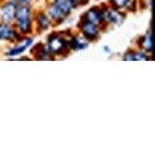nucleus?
<instances>
[{"label":"nucleus","mask_w":155,"mask_h":145,"mask_svg":"<svg viewBox=\"0 0 155 145\" xmlns=\"http://www.w3.org/2000/svg\"><path fill=\"white\" fill-rule=\"evenodd\" d=\"M124 14L121 13L119 10L114 8L104 9V18L105 22L107 23H114V24H121L124 21Z\"/></svg>","instance_id":"obj_8"},{"label":"nucleus","mask_w":155,"mask_h":145,"mask_svg":"<svg viewBox=\"0 0 155 145\" xmlns=\"http://www.w3.org/2000/svg\"><path fill=\"white\" fill-rule=\"evenodd\" d=\"M33 43V39L32 38H27L25 39V40L23 41L22 44H21V45H18L17 47H13L11 50H9L7 52V55L9 56H17V55H19L21 53H22L24 50H26L27 47H29Z\"/></svg>","instance_id":"obj_11"},{"label":"nucleus","mask_w":155,"mask_h":145,"mask_svg":"<svg viewBox=\"0 0 155 145\" xmlns=\"http://www.w3.org/2000/svg\"><path fill=\"white\" fill-rule=\"evenodd\" d=\"M72 2H74L75 4H77V5H79L80 3H84V2L86 3V1L87 0H71Z\"/></svg>","instance_id":"obj_16"},{"label":"nucleus","mask_w":155,"mask_h":145,"mask_svg":"<svg viewBox=\"0 0 155 145\" xmlns=\"http://www.w3.org/2000/svg\"><path fill=\"white\" fill-rule=\"evenodd\" d=\"M18 4L16 1H8L0 7V19L3 23H11L15 21Z\"/></svg>","instance_id":"obj_5"},{"label":"nucleus","mask_w":155,"mask_h":145,"mask_svg":"<svg viewBox=\"0 0 155 145\" xmlns=\"http://www.w3.org/2000/svg\"><path fill=\"white\" fill-rule=\"evenodd\" d=\"M15 21L21 34H29L32 31V12L28 5H18Z\"/></svg>","instance_id":"obj_2"},{"label":"nucleus","mask_w":155,"mask_h":145,"mask_svg":"<svg viewBox=\"0 0 155 145\" xmlns=\"http://www.w3.org/2000/svg\"><path fill=\"white\" fill-rule=\"evenodd\" d=\"M80 29L87 41H95L100 35V26L84 18L80 23Z\"/></svg>","instance_id":"obj_4"},{"label":"nucleus","mask_w":155,"mask_h":145,"mask_svg":"<svg viewBox=\"0 0 155 145\" xmlns=\"http://www.w3.org/2000/svg\"><path fill=\"white\" fill-rule=\"evenodd\" d=\"M84 18L100 26L101 24L105 23L104 9L99 8V7H92L84 14Z\"/></svg>","instance_id":"obj_7"},{"label":"nucleus","mask_w":155,"mask_h":145,"mask_svg":"<svg viewBox=\"0 0 155 145\" xmlns=\"http://www.w3.org/2000/svg\"><path fill=\"white\" fill-rule=\"evenodd\" d=\"M124 60L128 61H147L148 60V55L143 51H128L123 56Z\"/></svg>","instance_id":"obj_13"},{"label":"nucleus","mask_w":155,"mask_h":145,"mask_svg":"<svg viewBox=\"0 0 155 145\" xmlns=\"http://www.w3.org/2000/svg\"><path fill=\"white\" fill-rule=\"evenodd\" d=\"M78 7V5L71 0H53L52 4L48 7L50 18L56 22H61L71 14L72 10Z\"/></svg>","instance_id":"obj_1"},{"label":"nucleus","mask_w":155,"mask_h":145,"mask_svg":"<svg viewBox=\"0 0 155 145\" xmlns=\"http://www.w3.org/2000/svg\"><path fill=\"white\" fill-rule=\"evenodd\" d=\"M69 43V47L74 50H84L88 46V43L85 38H80V37H73L71 40L68 42Z\"/></svg>","instance_id":"obj_12"},{"label":"nucleus","mask_w":155,"mask_h":145,"mask_svg":"<svg viewBox=\"0 0 155 145\" xmlns=\"http://www.w3.org/2000/svg\"><path fill=\"white\" fill-rule=\"evenodd\" d=\"M36 22H37L38 28H40V30L42 31L48 30L51 24L50 17H48L47 14L42 13V12L38 13L36 14Z\"/></svg>","instance_id":"obj_10"},{"label":"nucleus","mask_w":155,"mask_h":145,"mask_svg":"<svg viewBox=\"0 0 155 145\" xmlns=\"http://www.w3.org/2000/svg\"><path fill=\"white\" fill-rule=\"evenodd\" d=\"M18 5H28L31 0H16Z\"/></svg>","instance_id":"obj_15"},{"label":"nucleus","mask_w":155,"mask_h":145,"mask_svg":"<svg viewBox=\"0 0 155 145\" xmlns=\"http://www.w3.org/2000/svg\"><path fill=\"white\" fill-rule=\"evenodd\" d=\"M111 7L116 10H128V11H133L136 9V1L135 0H110Z\"/></svg>","instance_id":"obj_9"},{"label":"nucleus","mask_w":155,"mask_h":145,"mask_svg":"<svg viewBox=\"0 0 155 145\" xmlns=\"http://www.w3.org/2000/svg\"><path fill=\"white\" fill-rule=\"evenodd\" d=\"M21 39V35L10 25V23H1L0 24V40L16 42Z\"/></svg>","instance_id":"obj_6"},{"label":"nucleus","mask_w":155,"mask_h":145,"mask_svg":"<svg viewBox=\"0 0 155 145\" xmlns=\"http://www.w3.org/2000/svg\"><path fill=\"white\" fill-rule=\"evenodd\" d=\"M140 47L147 52H150L152 50V41H151V34H150V32H148L147 35L142 38Z\"/></svg>","instance_id":"obj_14"},{"label":"nucleus","mask_w":155,"mask_h":145,"mask_svg":"<svg viewBox=\"0 0 155 145\" xmlns=\"http://www.w3.org/2000/svg\"><path fill=\"white\" fill-rule=\"evenodd\" d=\"M46 48L51 54L61 55L68 51L70 47L68 41H66L59 34L53 33L48 38V44Z\"/></svg>","instance_id":"obj_3"}]
</instances>
